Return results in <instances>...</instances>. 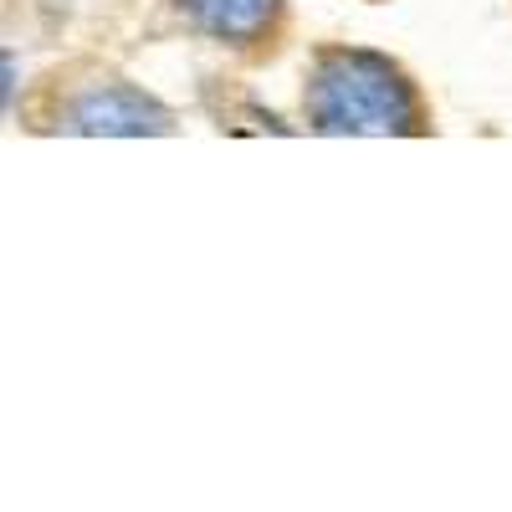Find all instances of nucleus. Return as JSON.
Segmentation results:
<instances>
[{"mask_svg": "<svg viewBox=\"0 0 512 512\" xmlns=\"http://www.w3.org/2000/svg\"><path fill=\"white\" fill-rule=\"evenodd\" d=\"M308 113L323 134H405L415 123V103L400 72L364 52L323 57L308 88Z\"/></svg>", "mask_w": 512, "mask_h": 512, "instance_id": "f257e3e1", "label": "nucleus"}, {"mask_svg": "<svg viewBox=\"0 0 512 512\" xmlns=\"http://www.w3.org/2000/svg\"><path fill=\"white\" fill-rule=\"evenodd\" d=\"M77 134H164L169 113L134 88H98L72 108Z\"/></svg>", "mask_w": 512, "mask_h": 512, "instance_id": "f03ea898", "label": "nucleus"}, {"mask_svg": "<svg viewBox=\"0 0 512 512\" xmlns=\"http://www.w3.org/2000/svg\"><path fill=\"white\" fill-rule=\"evenodd\" d=\"M190 16L205 26V31H216L226 41H246L267 26L272 16V0H185Z\"/></svg>", "mask_w": 512, "mask_h": 512, "instance_id": "7ed1b4c3", "label": "nucleus"}]
</instances>
